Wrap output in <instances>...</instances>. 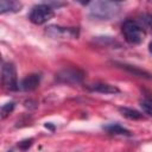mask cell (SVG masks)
Returning a JSON list of instances; mask_svg holds the SVG:
<instances>
[{"label": "cell", "instance_id": "obj_1", "mask_svg": "<svg viewBox=\"0 0 152 152\" xmlns=\"http://www.w3.org/2000/svg\"><path fill=\"white\" fill-rule=\"evenodd\" d=\"M89 14L100 20H110L120 13L121 6L115 1H93L89 2Z\"/></svg>", "mask_w": 152, "mask_h": 152}, {"label": "cell", "instance_id": "obj_11", "mask_svg": "<svg viewBox=\"0 0 152 152\" xmlns=\"http://www.w3.org/2000/svg\"><path fill=\"white\" fill-rule=\"evenodd\" d=\"M103 128H104L108 133H110V134H120V135H127V137H131V135H132V133H131L128 129L124 128V127L120 126L119 124H110V125L104 126Z\"/></svg>", "mask_w": 152, "mask_h": 152}, {"label": "cell", "instance_id": "obj_7", "mask_svg": "<svg viewBox=\"0 0 152 152\" xmlns=\"http://www.w3.org/2000/svg\"><path fill=\"white\" fill-rule=\"evenodd\" d=\"M39 82H40V76L37 74H31L20 82L19 88L25 91H31V90H34L39 86Z\"/></svg>", "mask_w": 152, "mask_h": 152}, {"label": "cell", "instance_id": "obj_15", "mask_svg": "<svg viewBox=\"0 0 152 152\" xmlns=\"http://www.w3.org/2000/svg\"><path fill=\"white\" fill-rule=\"evenodd\" d=\"M140 107L142 108V110L145 112V114H147L148 116L152 118V103L146 102V101H141L140 102Z\"/></svg>", "mask_w": 152, "mask_h": 152}, {"label": "cell", "instance_id": "obj_8", "mask_svg": "<svg viewBox=\"0 0 152 152\" xmlns=\"http://www.w3.org/2000/svg\"><path fill=\"white\" fill-rule=\"evenodd\" d=\"M91 91H96V93H101V94H118L120 93L119 88H116L115 86L108 84V83H97V84H93L89 88Z\"/></svg>", "mask_w": 152, "mask_h": 152}, {"label": "cell", "instance_id": "obj_5", "mask_svg": "<svg viewBox=\"0 0 152 152\" xmlns=\"http://www.w3.org/2000/svg\"><path fill=\"white\" fill-rule=\"evenodd\" d=\"M57 81L66 84H78L83 81V72L80 71L78 69L69 68V69H63L56 75Z\"/></svg>", "mask_w": 152, "mask_h": 152}, {"label": "cell", "instance_id": "obj_6", "mask_svg": "<svg viewBox=\"0 0 152 152\" xmlns=\"http://www.w3.org/2000/svg\"><path fill=\"white\" fill-rule=\"evenodd\" d=\"M46 33L52 38H76L78 32L74 27H63L58 25H50L46 27Z\"/></svg>", "mask_w": 152, "mask_h": 152}, {"label": "cell", "instance_id": "obj_9", "mask_svg": "<svg viewBox=\"0 0 152 152\" xmlns=\"http://www.w3.org/2000/svg\"><path fill=\"white\" fill-rule=\"evenodd\" d=\"M118 65H120L122 69L127 70L128 72L133 74L134 76H139V77H144V78H147V80H151L152 78V75L145 70H141L140 68L138 66H134V65H129V64H125V63H116Z\"/></svg>", "mask_w": 152, "mask_h": 152}, {"label": "cell", "instance_id": "obj_16", "mask_svg": "<svg viewBox=\"0 0 152 152\" xmlns=\"http://www.w3.org/2000/svg\"><path fill=\"white\" fill-rule=\"evenodd\" d=\"M32 141H33V139H26V140H23V141H20L19 144H18V147L20 148V150H27L31 145H32Z\"/></svg>", "mask_w": 152, "mask_h": 152}, {"label": "cell", "instance_id": "obj_3", "mask_svg": "<svg viewBox=\"0 0 152 152\" xmlns=\"http://www.w3.org/2000/svg\"><path fill=\"white\" fill-rule=\"evenodd\" d=\"M53 15H55V12L50 5L40 4V5H36L34 7H32L28 19L36 25H42L49 21Z\"/></svg>", "mask_w": 152, "mask_h": 152}, {"label": "cell", "instance_id": "obj_18", "mask_svg": "<svg viewBox=\"0 0 152 152\" xmlns=\"http://www.w3.org/2000/svg\"><path fill=\"white\" fill-rule=\"evenodd\" d=\"M8 152H13V151H8Z\"/></svg>", "mask_w": 152, "mask_h": 152}, {"label": "cell", "instance_id": "obj_12", "mask_svg": "<svg viewBox=\"0 0 152 152\" xmlns=\"http://www.w3.org/2000/svg\"><path fill=\"white\" fill-rule=\"evenodd\" d=\"M119 112L121 113L122 116L129 119V120H140L142 119V114L133 108H128V107H120Z\"/></svg>", "mask_w": 152, "mask_h": 152}, {"label": "cell", "instance_id": "obj_10", "mask_svg": "<svg viewBox=\"0 0 152 152\" xmlns=\"http://www.w3.org/2000/svg\"><path fill=\"white\" fill-rule=\"evenodd\" d=\"M21 8V4L18 1H7L1 0L0 1V13H7V12H19Z\"/></svg>", "mask_w": 152, "mask_h": 152}, {"label": "cell", "instance_id": "obj_4", "mask_svg": "<svg viewBox=\"0 0 152 152\" xmlns=\"http://www.w3.org/2000/svg\"><path fill=\"white\" fill-rule=\"evenodd\" d=\"M1 78H2V84L7 90L14 91L19 89V83L17 78V70L13 63H4L2 69H1Z\"/></svg>", "mask_w": 152, "mask_h": 152}, {"label": "cell", "instance_id": "obj_14", "mask_svg": "<svg viewBox=\"0 0 152 152\" xmlns=\"http://www.w3.org/2000/svg\"><path fill=\"white\" fill-rule=\"evenodd\" d=\"M14 109V102H7L5 104H2L1 109H0V114H1V119H5L6 116L10 115V113H12Z\"/></svg>", "mask_w": 152, "mask_h": 152}, {"label": "cell", "instance_id": "obj_17", "mask_svg": "<svg viewBox=\"0 0 152 152\" xmlns=\"http://www.w3.org/2000/svg\"><path fill=\"white\" fill-rule=\"evenodd\" d=\"M148 51H150V53L152 55V42H151L150 45H148Z\"/></svg>", "mask_w": 152, "mask_h": 152}, {"label": "cell", "instance_id": "obj_13", "mask_svg": "<svg viewBox=\"0 0 152 152\" xmlns=\"http://www.w3.org/2000/svg\"><path fill=\"white\" fill-rule=\"evenodd\" d=\"M140 23H141V27L145 30H148L152 33V14H147L144 13L140 17Z\"/></svg>", "mask_w": 152, "mask_h": 152}, {"label": "cell", "instance_id": "obj_2", "mask_svg": "<svg viewBox=\"0 0 152 152\" xmlns=\"http://www.w3.org/2000/svg\"><path fill=\"white\" fill-rule=\"evenodd\" d=\"M122 33L125 39L133 45L140 44L145 38V30L134 20H126L122 24Z\"/></svg>", "mask_w": 152, "mask_h": 152}]
</instances>
